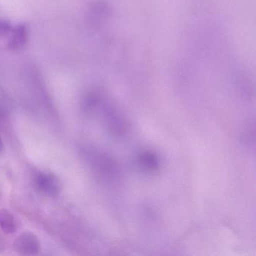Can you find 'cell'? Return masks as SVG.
<instances>
[{
    "label": "cell",
    "instance_id": "1",
    "mask_svg": "<svg viewBox=\"0 0 256 256\" xmlns=\"http://www.w3.org/2000/svg\"><path fill=\"white\" fill-rule=\"evenodd\" d=\"M14 248L20 254H36L40 252V242L34 234L25 232L14 241Z\"/></svg>",
    "mask_w": 256,
    "mask_h": 256
},
{
    "label": "cell",
    "instance_id": "2",
    "mask_svg": "<svg viewBox=\"0 0 256 256\" xmlns=\"http://www.w3.org/2000/svg\"><path fill=\"white\" fill-rule=\"evenodd\" d=\"M37 190L47 196H56L60 192V184L58 179L50 174L38 173L35 178Z\"/></svg>",
    "mask_w": 256,
    "mask_h": 256
},
{
    "label": "cell",
    "instance_id": "4",
    "mask_svg": "<svg viewBox=\"0 0 256 256\" xmlns=\"http://www.w3.org/2000/svg\"><path fill=\"white\" fill-rule=\"evenodd\" d=\"M4 143H2V138H1V137H0V154L2 152V150H4Z\"/></svg>",
    "mask_w": 256,
    "mask_h": 256
},
{
    "label": "cell",
    "instance_id": "3",
    "mask_svg": "<svg viewBox=\"0 0 256 256\" xmlns=\"http://www.w3.org/2000/svg\"><path fill=\"white\" fill-rule=\"evenodd\" d=\"M0 228L6 234H12L17 230L16 218L11 212L6 209L0 210Z\"/></svg>",
    "mask_w": 256,
    "mask_h": 256
}]
</instances>
